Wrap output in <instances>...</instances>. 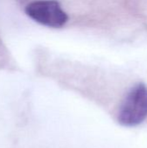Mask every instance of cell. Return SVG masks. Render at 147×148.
Instances as JSON below:
<instances>
[{
	"label": "cell",
	"instance_id": "obj_1",
	"mask_svg": "<svg viewBox=\"0 0 147 148\" xmlns=\"http://www.w3.org/2000/svg\"><path fill=\"white\" fill-rule=\"evenodd\" d=\"M147 117V86L138 83L128 92L119 112V122L126 127L142 123Z\"/></svg>",
	"mask_w": 147,
	"mask_h": 148
},
{
	"label": "cell",
	"instance_id": "obj_2",
	"mask_svg": "<svg viewBox=\"0 0 147 148\" xmlns=\"http://www.w3.org/2000/svg\"><path fill=\"white\" fill-rule=\"evenodd\" d=\"M26 15L43 26L58 29L65 25L68 15L55 0H37L25 7Z\"/></svg>",
	"mask_w": 147,
	"mask_h": 148
}]
</instances>
